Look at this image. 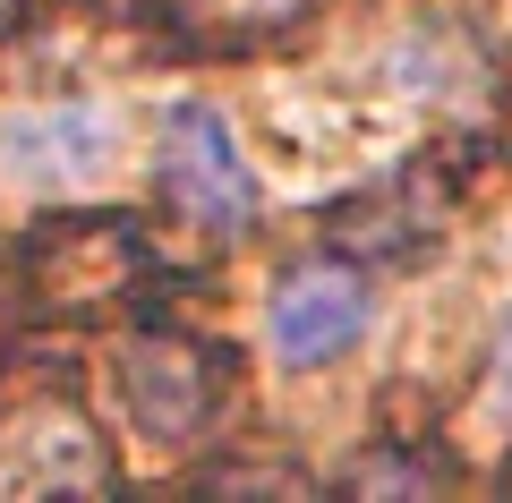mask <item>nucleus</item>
<instances>
[{
	"instance_id": "f257e3e1",
	"label": "nucleus",
	"mask_w": 512,
	"mask_h": 503,
	"mask_svg": "<svg viewBox=\"0 0 512 503\" xmlns=\"http://www.w3.org/2000/svg\"><path fill=\"white\" fill-rule=\"evenodd\" d=\"M163 180H171V205H180L197 231H214V239L248 231L256 171H248V154H239L231 120H222L214 103H180V111H171V128H163Z\"/></svg>"
},
{
	"instance_id": "f03ea898",
	"label": "nucleus",
	"mask_w": 512,
	"mask_h": 503,
	"mask_svg": "<svg viewBox=\"0 0 512 503\" xmlns=\"http://www.w3.org/2000/svg\"><path fill=\"white\" fill-rule=\"evenodd\" d=\"M367 324H376V299H367V282L350 265H299L282 273L274 307H265V342H274L282 367H333L350 359V350L367 342Z\"/></svg>"
},
{
	"instance_id": "7ed1b4c3",
	"label": "nucleus",
	"mask_w": 512,
	"mask_h": 503,
	"mask_svg": "<svg viewBox=\"0 0 512 503\" xmlns=\"http://www.w3.org/2000/svg\"><path fill=\"white\" fill-rule=\"evenodd\" d=\"M0 154L9 171L35 188H77L94 180L111 154H120V120L103 103H52V111H18V120H0Z\"/></svg>"
},
{
	"instance_id": "20e7f679",
	"label": "nucleus",
	"mask_w": 512,
	"mask_h": 503,
	"mask_svg": "<svg viewBox=\"0 0 512 503\" xmlns=\"http://www.w3.org/2000/svg\"><path fill=\"white\" fill-rule=\"evenodd\" d=\"M197 410H205V376L188 350H163V342L128 350V418L146 435H188Z\"/></svg>"
},
{
	"instance_id": "39448f33",
	"label": "nucleus",
	"mask_w": 512,
	"mask_h": 503,
	"mask_svg": "<svg viewBox=\"0 0 512 503\" xmlns=\"http://www.w3.org/2000/svg\"><path fill=\"white\" fill-rule=\"evenodd\" d=\"M487 367H495V376H487V384H495V401L512 410V307H504V324H495V359H487Z\"/></svg>"
},
{
	"instance_id": "423d86ee",
	"label": "nucleus",
	"mask_w": 512,
	"mask_h": 503,
	"mask_svg": "<svg viewBox=\"0 0 512 503\" xmlns=\"http://www.w3.org/2000/svg\"><path fill=\"white\" fill-rule=\"evenodd\" d=\"M222 9H239V18H282V9H299V0H222Z\"/></svg>"
}]
</instances>
